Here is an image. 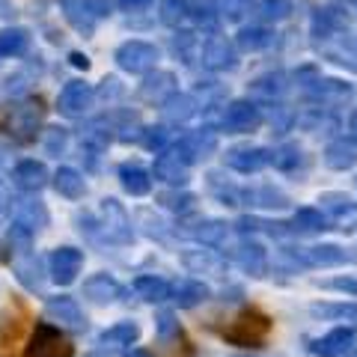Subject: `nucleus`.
Returning a JSON list of instances; mask_svg holds the SVG:
<instances>
[{
  "mask_svg": "<svg viewBox=\"0 0 357 357\" xmlns=\"http://www.w3.org/2000/svg\"><path fill=\"white\" fill-rule=\"evenodd\" d=\"M244 197L250 199V206H262V208H286L289 197L280 194L277 188L265 185V188H253V191H244Z\"/></svg>",
  "mask_w": 357,
  "mask_h": 357,
  "instance_id": "37",
  "label": "nucleus"
},
{
  "mask_svg": "<svg viewBox=\"0 0 357 357\" xmlns=\"http://www.w3.org/2000/svg\"><path fill=\"white\" fill-rule=\"evenodd\" d=\"M319 203L331 211V220H333V227H337V229L351 232L357 227V203H351L345 194H337V191L321 194Z\"/></svg>",
  "mask_w": 357,
  "mask_h": 357,
  "instance_id": "13",
  "label": "nucleus"
},
{
  "mask_svg": "<svg viewBox=\"0 0 357 357\" xmlns=\"http://www.w3.org/2000/svg\"><path fill=\"white\" fill-rule=\"evenodd\" d=\"M13 227L30 232V236H36L39 229L48 227V208H45L42 199H15Z\"/></svg>",
  "mask_w": 357,
  "mask_h": 357,
  "instance_id": "11",
  "label": "nucleus"
},
{
  "mask_svg": "<svg viewBox=\"0 0 357 357\" xmlns=\"http://www.w3.org/2000/svg\"><path fill=\"white\" fill-rule=\"evenodd\" d=\"M6 206H9V194H6V185L0 182V211H3Z\"/></svg>",
  "mask_w": 357,
  "mask_h": 357,
  "instance_id": "55",
  "label": "nucleus"
},
{
  "mask_svg": "<svg viewBox=\"0 0 357 357\" xmlns=\"http://www.w3.org/2000/svg\"><path fill=\"white\" fill-rule=\"evenodd\" d=\"M161 203L167 208H173V211H191L194 208V194H176V191H170V194L161 197Z\"/></svg>",
  "mask_w": 357,
  "mask_h": 357,
  "instance_id": "48",
  "label": "nucleus"
},
{
  "mask_svg": "<svg viewBox=\"0 0 357 357\" xmlns=\"http://www.w3.org/2000/svg\"><path fill=\"white\" fill-rule=\"evenodd\" d=\"M271 164L280 167V170H295V167L301 164V149H298V146H283V149H277V152L271 155Z\"/></svg>",
  "mask_w": 357,
  "mask_h": 357,
  "instance_id": "45",
  "label": "nucleus"
},
{
  "mask_svg": "<svg viewBox=\"0 0 357 357\" xmlns=\"http://www.w3.org/2000/svg\"><path fill=\"white\" fill-rule=\"evenodd\" d=\"M93 98H96V89L86 81H69L57 98V107L66 116H84L86 110L93 107Z\"/></svg>",
  "mask_w": 357,
  "mask_h": 357,
  "instance_id": "8",
  "label": "nucleus"
},
{
  "mask_svg": "<svg viewBox=\"0 0 357 357\" xmlns=\"http://www.w3.org/2000/svg\"><path fill=\"white\" fill-rule=\"evenodd\" d=\"M126 357H152V354H149V351H143V349H131Z\"/></svg>",
  "mask_w": 357,
  "mask_h": 357,
  "instance_id": "56",
  "label": "nucleus"
},
{
  "mask_svg": "<svg viewBox=\"0 0 357 357\" xmlns=\"http://www.w3.org/2000/svg\"><path fill=\"white\" fill-rule=\"evenodd\" d=\"M188 167L191 164H188L176 149H167L155 158L152 173H155V178H161V182H167V185H185L188 182Z\"/></svg>",
  "mask_w": 357,
  "mask_h": 357,
  "instance_id": "17",
  "label": "nucleus"
},
{
  "mask_svg": "<svg viewBox=\"0 0 357 357\" xmlns=\"http://www.w3.org/2000/svg\"><path fill=\"white\" fill-rule=\"evenodd\" d=\"M173 93H176V77L170 72H155V75H149L146 81L140 84V89H137L140 102H146V105H164Z\"/></svg>",
  "mask_w": 357,
  "mask_h": 357,
  "instance_id": "20",
  "label": "nucleus"
},
{
  "mask_svg": "<svg viewBox=\"0 0 357 357\" xmlns=\"http://www.w3.org/2000/svg\"><path fill=\"white\" fill-rule=\"evenodd\" d=\"M105 86H102V96L107 98V96H119L122 93V89H119V81H116V77H105V81H102Z\"/></svg>",
  "mask_w": 357,
  "mask_h": 357,
  "instance_id": "53",
  "label": "nucleus"
},
{
  "mask_svg": "<svg viewBox=\"0 0 357 357\" xmlns=\"http://www.w3.org/2000/svg\"><path fill=\"white\" fill-rule=\"evenodd\" d=\"M301 256H304L307 265H321V268L351 262V256L345 253V248H340V244H312V248L301 250Z\"/></svg>",
  "mask_w": 357,
  "mask_h": 357,
  "instance_id": "22",
  "label": "nucleus"
},
{
  "mask_svg": "<svg viewBox=\"0 0 357 357\" xmlns=\"http://www.w3.org/2000/svg\"><path fill=\"white\" fill-rule=\"evenodd\" d=\"M45 316L51 321H57L63 328H72V331H84L86 328V319L81 307H77V301L69 298V295H57V298H48L45 301Z\"/></svg>",
  "mask_w": 357,
  "mask_h": 357,
  "instance_id": "9",
  "label": "nucleus"
},
{
  "mask_svg": "<svg viewBox=\"0 0 357 357\" xmlns=\"http://www.w3.org/2000/svg\"><path fill=\"white\" fill-rule=\"evenodd\" d=\"M89 357H102V354H89Z\"/></svg>",
  "mask_w": 357,
  "mask_h": 357,
  "instance_id": "59",
  "label": "nucleus"
},
{
  "mask_svg": "<svg viewBox=\"0 0 357 357\" xmlns=\"http://www.w3.org/2000/svg\"><path fill=\"white\" fill-rule=\"evenodd\" d=\"M158 15L167 27H178V21L188 15V0H161Z\"/></svg>",
  "mask_w": 357,
  "mask_h": 357,
  "instance_id": "41",
  "label": "nucleus"
},
{
  "mask_svg": "<svg viewBox=\"0 0 357 357\" xmlns=\"http://www.w3.org/2000/svg\"><path fill=\"white\" fill-rule=\"evenodd\" d=\"M191 236L199 241V244H223L229 236V227L223 220H203V223H197V229H191Z\"/></svg>",
  "mask_w": 357,
  "mask_h": 357,
  "instance_id": "36",
  "label": "nucleus"
},
{
  "mask_svg": "<svg viewBox=\"0 0 357 357\" xmlns=\"http://www.w3.org/2000/svg\"><path fill=\"white\" fill-rule=\"evenodd\" d=\"M310 312L312 316L337 319V321H345V325L357 328V304H312Z\"/></svg>",
  "mask_w": 357,
  "mask_h": 357,
  "instance_id": "35",
  "label": "nucleus"
},
{
  "mask_svg": "<svg viewBox=\"0 0 357 357\" xmlns=\"http://www.w3.org/2000/svg\"><path fill=\"white\" fill-rule=\"evenodd\" d=\"M188 15H191L203 30H211V27L218 24V6H215V0H188Z\"/></svg>",
  "mask_w": 357,
  "mask_h": 357,
  "instance_id": "39",
  "label": "nucleus"
},
{
  "mask_svg": "<svg viewBox=\"0 0 357 357\" xmlns=\"http://www.w3.org/2000/svg\"><path fill=\"white\" fill-rule=\"evenodd\" d=\"M354 6H357V0H354Z\"/></svg>",
  "mask_w": 357,
  "mask_h": 357,
  "instance_id": "60",
  "label": "nucleus"
},
{
  "mask_svg": "<svg viewBox=\"0 0 357 357\" xmlns=\"http://www.w3.org/2000/svg\"><path fill=\"white\" fill-rule=\"evenodd\" d=\"M140 137H143V143H146V149L161 152V149L167 146V140H170V131H167L164 126H155V128H146V131H143Z\"/></svg>",
  "mask_w": 357,
  "mask_h": 357,
  "instance_id": "47",
  "label": "nucleus"
},
{
  "mask_svg": "<svg viewBox=\"0 0 357 357\" xmlns=\"http://www.w3.org/2000/svg\"><path fill=\"white\" fill-rule=\"evenodd\" d=\"M232 259H236L250 277H262L265 274V250L256 241H241L232 248Z\"/></svg>",
  "mask_w": 357,
  "mask_h": 357,
  "instance_id": "23",
  "label": "nucleus"
},
{
  "mask_svg": "<svg viewBox=\"0 0 357 357\" xmlns=\"http://www.w3.org/2000/svg\"><path fill=\"white\" fill-rule=\"evenodd\" d=\"M134 292H137L143 301H149V304H161V301L170 298V283L161 280V277H155V274H143L134 280Z\"/></svg>",
  "mask_w": 357,
  "mask_h": 357,
  "instance_id": "30",
  "label": "nucleus"
},
{
  "mask_svg": "<svg viewBox=\"0 0 357 357\" xmlns=\"http://www.w3.org/2000/svg\"><path fill=\"white\" fill-rule=\"evenodd\" d=\"M274 42V33L265 27H244L238 33V48L241 51H265Z\"/></svg>",
  "mask_w": 357,
  "mask_h": 357,
  "instance_id": "38",
  "label": "nucleus"
},
{
  "mask_svg": "<svg viewBox=\"0 0 357 357\" xmlns=\"http://www.w3.org/2000/svg\"><path fill=\"white\" fill-rule=\"evenodd\" d=\"M143 220H149V227H146V232H149V236L155 238V236H164V223L158 220V218H155V223H152V215H149V211H143V215H140Z\"/></svg>",
  "mask_w": 357,
  "mask_h": 357,
  "instance_id": "52",
  "label": "nucleus"
},
{
  "mask_svg": "<svg viewBox=\"0 0 357 357\" xmlns=\"http://www.w3.org/2000/svg\"><path fill=\"white\" fill-rule=\"evenodd\" d=\"M137 337H140V328L134 325V321H119V325L107 328L102 333V342L105 345H131Z\"/></svg>",
  "mask_w": 357,
  "mask_h": 357,
  "instance_id": "40",
  "label": "nucleus"
},
{
  "mask_svg": "<svg viewBox=\"0 0 357 357\" xmlns=\"http://www.w3.org/2000/svg\"><path fill=\"white\" fill-rule=\"evenodd\" d=\"M262 126V114L259 107L248 98H236V102H229L227 114H223V128L229 134H250Z\"/></svg>",
  "mask_w": 357,
  "mask_h": 357,
  "instance_id": "7",
  "label": "nucleus"
},
{
  "mask_svg": "<svg viewBox=\"0 0 357 357\" xmlns=\"http://www.w3.org/2000/svg\"><path fill=\"white\" fill-rule=\"evenodd\" d=\"M197 114V102H194V96H170L164 102V119L167 122H188Z\"/></svg>",
  "mask_w": 357,
  "mask_h": 357,
  "instance_id": "33",
  "label": "nucleus"
},
{
  "mask_svg": "<svg viewBox=\"0 0 357 357\" xmlns=\"http://www.w3.org/2000/svg\"><path fill=\"white\" fill-rule=\"evenodd\" d=\"M63 13H66V21L75 27V30H81V33H93L96 30V13L89 9L86 0H63Z\"/></svg>",
  "mask_w": 357,
  "mask_h": 357,
  "instance_id": "25",
  "label": "nucleus"
},
{
  "mask_svg": "<svg viewBox=\"0 0 357 357\" xmlns=\"http://www.w3.org/2000/svg\"><path fill=\"white\" fill-rule=\"evenodd\" d=\"M102 236L114 244H131L134 232H131V218L126 215V208H122L114 197L102 199Z\"/></svg>",
  "mask_w": 357,
  "mask_h": 357,
  "instance_id": "6",
  "label": "nucleus"
},
{
  "mask_svg": "<svg viewBox=\"0 0 357 357\" xmlns=\"http://www.w3.org/2000/svg\"><path fill=\"white\" fill-rule=\"evenodd\" d=\"M3 122H6V131L13 134L15 140H21V143L36 140V131L42 126V102L39 98H24V102L9 105Z\"/></svg>",
  "mask_w": 357,
  "mask_h": 357,
  "instance_id": "3",
  "label": "nucleus"
},
{
  "mask_svg": "<svg viewBox=\"0 0 357 357\" xmlns=\"http://www.w3.org/2000/svg\"><path fill=\"white\" fill-rule=\"evenodd\" d=\"M81 268H84V253L77 248H57L51 253V277H54V283H60V286L75 283V277L81 274Z\"/></svg>",
  "mask_w": 357,
  "mask_h": 357,
  "instance_id": "10",
  "label": "nucleus"
},
{
  "mask_svg": "<svg viewBox=\"0 0 357 357\" xmlns=\"http://www.w3.org/2000/svg\"><path fill=\"white\" fill-rule=\"evenodd\" d=\"M155 0H119V6L126 9V13H143V9H149Z\"/></svg>",
  "mask_w": 357,
  "mask_h": 357,
  "instance_id": "51",
  "label": "nucleus"
},
{
  "mask_svg": "<svg viewBox=\"0 0 357 357\" xmlns=\"http://www.w3.org/2000/svg\"><path fill=\"white\" fill-rule=\"evenodd\" d=\"M248 9H250L248 0H218V13L227 21H241L248 15Z\"/></svg>",
  "mask_w": 357,
  "mask_h": 357,
  "instance_id": "44",
  "label": "nucleus"
},
{
  "mask_svg": "<svg viewBox=\"0 0 357 357\" xmlns=\"http://www.w3.org/2000/svg\"><path fill=\"white\" fill-rule=\"evenodd\" d=\"M13 185L18 188V191H24V194H36V191H42V188L48 185V170H45L42 161L27 158L13 170Z\"/></svg>",
  "mask_w": 357,
  "mask_h": 357,
  "instance_id": "19",
  "label": "nucleus"
},
{
  "mask_svg": "<svg viewBox=\"0 0 357 357\" xmlns=\"http://www.w3.org/2000/svg\"><path fill=\"white\" fill-rule=\"evenodd\" d=\"M170 295L178 307H197V304H203V301H208L211 292H208V286L199 280H182V283L170 286Z\"/></svg>",
  "mask_w": 357,
  "mask_h": 357,
  "instance_id": "28",
  "label": "nucleus"
},
{
  "mask_svg": "<svg viewBox=\"0 0 357 357\" xmlns=\"http://www.w3.org/2000/svg\"><path fill=\"white\" fill-rule=\"evenodd\" d=\"M310 93H312V98H319V102H325V105H337L351 96V86L342 81H333V77H319V81H312Z\"/></svg>",
  "mask_w": 357,
  "mask_h": 357,
  "instance_id": "27",
  "label": "nucleus"
},
{
  "mask_svg": "<svg viewBox=\"0 0 357 357\" xmlns=\"http://www.w3.org/2000/svg\"><path fill=\"white\" fill-rule=\"evenodd\" d=\"M215 149H218V137H215V134H211L208 128L188 134V137H182V140H178V146H176V152L182 155L188 164H194V161H199V158H208V155L215 152Z\"/></svg>",
  "mask_w": 357,
  "mask_h": 357,
  "instance_id": "18",
  "label": "nucleus"
},
{
  "mask_svg": "<svg viewBox=\"0 0 357 357\" xmlns=\"http://www.w3.org/2000/svg\"><path fill=\"white\" fill-rule=\"evenodd\" d=\"M30 45V33L24 27L0 30V57H21Z\"/></svg>",
  "mask_w": 357,
  "mask_h": 357,
  "instance_id": "31",
  "label": "nucleus"
},
{
  "mask_svg": "<svg viewBox=\"0 0 357 357\" xmlns=\"http://www.w3.org/2000/svg\"><path fill=\"white\" fill-rule=\"evenodd\" d=\"M66 143H69V131H66V128L54 126V128L45 131V152H48V155H63Z\"/></svg>",
  "mask_w": 357,
  "mask_h": 357,
  "instance_id": "42",
  "label": "nucleus"
},
{
  "mask_svg": "<svg viewBox=\"0 0 357 357\" xmlns=\"http://www.w3.org/2000/svg\"><path fill=\"white\" fill-rule=\"evenodd\" d=\"M197 36L194 33H178V36L173 39V51L178 54V57H182L185 63H191L194 60V51H197Z\"/></svg>",
  "mask_w": 357,
  "mask_h": 357,
  "instance_id": "46",
  "label": "nucleus"
},
{
  "mask_svg": "<svg viewBox=\"0 0 357 357\" xmlns=\"http://www.w3.org/2000/svg\"><path fill=\"white\" fill-rule=\"evenodd\" d=\"M328 289H337V292H349L357 298V280H351V277H337V280H328L325 283Z\"/></svg>",
  "mask_w": 357,
  "mask_h": 357,
  "instance_id": "50",
  "label": "nucleus"
},
{
  "mask_svg": "<svg viewBox=\"0 0 357 357\" xmlns=\"http://www.w3.org/2000/svg\"><path fill=\"white\" fill-rule=\"evenodd\" d=\"M259 13L268 21H283V18L292 15V0H265L259 6Z\"/></svg>",
  "mask_w": 357,
  "mask_h": 357,
  "instance_id": "43",
  "label": "nucleus"
},
{
  "mask_svg": "<svg viewBox=\"0 0 357 357\" xmlns=\"http://www.w3.org/2000/svg\"><path fill=\"white\" fill-rule=\"evenodd\" d=\"M158 333L164 340H170V337H176V333H178V321H176L173 312H161V316H158Z\"/></svg>",
  "mask_w": 357,
  "mask_h": 357,
  "instance_id": "49",
  "label": "nucleus"
},
{
  "mask_svg": "<svg viewBox=\"0 0 357 357\" xmlns=\"http://www.w3.org/2000/svg\"><path fill=\"white\" fill-rule=\"evenodd\" d=\"M119 295H122V286L110 274H93L89 280H84V298L89 304L105 307V304H114Z\"/></svg>",
  "mask_w": 357,
  "mask_h": 357,
  "instance_id": "21",
  "label": "nucleus"
},
{
  "mask_svg": "<svg viewBox=\"0 0 357 357\" xmlns=\"http://www.w3.org/2000/svg\"><path fill=\"white\" fill-rule=\"evenodd\" d=\"M114 60L122 72H131V75H146L152 72L155 66H158L161 60V54L158 48H155L152 42H143V39H131L126 45H119L116 54H114Z\"/></svg>",
  "mask_w": 357,
  "mask_h": 357,
  "instance_id": "4",
  "label": "nucleus"
},
{
  "mask_svg": "<svg viewBox=\"0 0 357 357\" xmlns=\"http://www.w3.org/2000/svg\"><path fill=\"white\" fill-rule=\"evenodd\" d=\"M271 333V319L262 316L256 310H244L241 316H236L229 321V328H223V340L232 345H244V349H253V345H262L265 337Z\"/></svg>",
  "mask_w": 357,
  "mask_h": 357,
  "instance_id": "2",
  "label": "nucleus"
},
{
  "mask_svg": "<svg viewBox=\"0 0 357 357\" xmlns=\"http://www.w3.org/2000/svg\"><path fill=\"white\" fill-rule=\"evenodd\" d=\"M182 265L191 274H208V277H223L227 274V259L218 250H185L182 253Z\"/></svg>",
  "mask_w": 357,
  "mask_h": 357,
  "instance_id": "16",
  "label": "nucleus"
},
{
  "mask_svg": "<svg viewBox=\"0 0 357 357\" xmlns=\"http://www.w3.org/2000/svg\"><path fill=\"white\" fill-rule=\"evenodd\" d=\"M250 93L265 98V102H274V98H280L286 93V77L280 72H268L250 84Z\"/></svg>",
  "mask_w": 357,
  "mask_h": 357,
  "instance_id": "32",
  "label": "nucleus"
},
{
  "mask_svg": "<svg viewBox=\"0 0 357 357\" xmlns=\"http://www.w3.org/2000/svg\"><path fill=\"white\" fill-rule=\"evenodd\" d=\"M351 349H354V331L351 328H337V331H331L325 337L310 342V351L316 357H342Z\"/></svg>",
  "mask_w": 357,
  "mask_h": 357,
  "instance_id": "15",
  "label": "nucleus"
},
{
  "mask_svg": "<svg viewBox=\"0 0 357 357\" xmlns=\"http://www.w3.org/2000/svg\"><path fill=\"white\" fill-rule=\"evenodd\" d=\"M54 188H57V194L66 199H81L86 194V182L75 167H60L57 176H54Z\"/></svg>",
  "mask_w": 357,
  "mask_h": 357,
  "instance_id": "26",
  "label": "nucleus"
},
{
  "mask_svg": "<svg viewBox=\"0 0 357 357\" xmlns=\"http://www.w3.org/2000/svg\"><path fill=\"white\" fill-rule=\"evenodd\" d=\"M203 66L211 72H229L238 66V57H236V48L223 39V36H208L206 45H203Z\"/></svg>",
  "mask_w": 357,
  "mask_h": 357,
  "instance_id": "12",
  "label": "nucleus"
},
{
  "mask_svg": "<svg viewBox=\"0 0 357 357\" xmlns=\"http://www.w3.org/2000/svg\"><path fill=\"white\" fill-rule=\"evenodd\" d=\"M271 149H262V146H238V149H229L227 152V167L238 173H259L262 167L271 164Z\"/></svg>",
  "mask_w": 357,
  "mask_h": 357,
  "instance_id": "14",
  "label": "nucleus"
},
{
  "mask_svg": "<svg viewBox=\"0 0 357 357\" xmlns=\"http://www.w3.org/2000/svg\"><path fill=\"white\" fill-rule=\"evenodd\" d=\"M3 161H6V152H3V146H0V167H3Z\"/></svg>",
  "mask_w": 357,
  "mask_h": 357,
  "instance_id": "58",
  "label": "nucleus"
},
{
  "mask_svg": "<svg viewBox=\"0 0 357 357\" xmlns=\"http://www.w3.org/2000/svg\"><path fill=\"white\" fill-rule=\"evenodd\" d=\"M289 229H295V232H321V229H328V220H325V215H321L319 208L304 206V208H298L292 215Z\"/></svg>",
  "mask_w": 357,
  "mask_h": 357,
  "instance_id": "34",
  "label": "nucleus"
},
{
  "mask_svg": "<svg viewBox=\"0 0 357 357\" xmlns=\"http://www.w3.org/2000/svg\"><path fill=\"white\" fill-rule=\"evenodd\" d=\"M72 354H75V345L63 337L60 328H51V325H36L24 351V357H72Z\"/></svg>",
  "mask_w": 357,
  "mask_h": 357,
  "instance_id": "5",
  "label": "nucleus"
},
{
  "mask_svg": "<svg viewBox=\"0 0 357 357\" xmlns=\"http://www.w3.org/2000/svg\"><path fill=\"white\" fill-rule=\"evenodd\" d=\"M325 164L331 167V170H351V167L357 164V146H354V143H345V140L328 143Z\"/></svg>",
  "mask_w": 357,
  "mask_h": 357,
  "instance_id": "29",
  "label": "nucleus"
},
{
  "mask_svg": "<svg viewBox=\"0 0 357 357\" xmlns=\"http://www.w3.org/2000/svg\"><path fill=\"white\" fill-rule=\"evenodd\" d=\"M69 60H72V66H77V69H89V60L84 57V54H72Z\"/></svg>",
  "mask_w": 357,
  "mask_h": 357,
  "instance_id": "54",
  "label": "nucleus"
},
{
  "mask_svg": "<svg viewBox=\"0 0 357 357\" xmlns=\"http://www.w3.org/2000/svg\"><path fill=\"white\" fill-rule=\"evenodd\" d=\"M119 182L131 197H146L152 191V178L140 164H122L119 167Z\"/></svg>",
  "mask_w": 357,
  "mask_h": 357,
  "instance_id": "24",
  "label": "nucleus"
},
{
  "mask_svg": "<svg viewBox=\"0 0 357 357\" xmlns=\"http://www.w3.org/2000/svg\"><path fill=\"white\" fill-rule=\"evenodd\" d=\"M9 238H13V274L15 280L27 289V292H39L45 286V277H42V262L36 250H30V232L24 229H15L9 232Z\"/></svg>",
  "mask_w": 357,
  "mask_h": 357,
  "instance_id": "1",
  "label": "nucleus"
},
{
  "mask_svg": "<svg viewBox=\"0 0 357 357\" xmlns=\"http://www.w3.org/2000/svg\"><path fill=\"white\" fill-rule=\"evenodd\" d=\"M351 134H354V140H357V110H354V116H351Z\"/></svg>",
  "mask_w": 357,
  "mask_h": 357,
  "instance_id": "57",
  "label": "nucleus"
}]
</instances>
